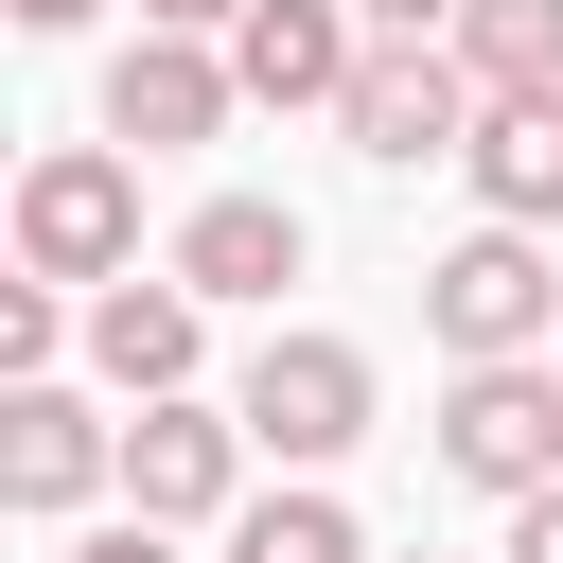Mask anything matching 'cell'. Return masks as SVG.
I'll return each instance as SVG.
<instances>
[{"label": "cell", "mask_w": 563, "mask_h": 563, "mask_svg": "<svg viewBox=\"0 0 563 563\" xmlns=\"http://www.w3.org/2000/svg\"><path fill=\"white\" fill-rule=\"evenodd\" d=\"M264 0H141V35H246Z\"/></svg>", "instance_id": "17"}, {"label": "cell", "mask_w": 563, "mask_h": 563, "mask_svg": "<svg viewBox=\"0 0 563 563\" xmlns=\"http://www.w3.org/2000/svg\"><path fill=\"white\" fill-rule=\"evenodd\" d=\"M457 70H475V106H563V0H475Z\"/></svg>", "instance_id": "13"}, {"label": "cell", "mask_w": 563, "mask_h": 563, "mask_svg": "<svg viewBox=\"0 0 563 563\" xmlns=\"http://www.w3.org/2000/svg\"><path fill=\"white\" fill-rule=\"evenodd\" d=\"M545 369H563V352H545Z\"/></svg>", "instance_id": "21"}, {"label": "cell", "mask_w": 563, "mask_h": 563, "mask_svg": "<svg viewBox=\"0 0 563 563\" xmlns=\"http://www.w3.org/2000/svg\"><path fill=\"white\" fill-rule=\"evenodd\" d=\"M299 264H317V229H299L282 194H211V211L176 229V264H158V282H194V299H282Z\"/></svg>", "instance_id": "11"}, {"label": "cell", "mask_w": 563, "mask_h": 563, "mask_svg": "<svg viewBox=\"0 0 563 563\" xmlns=\"http://www.w3.org/2000/svg\"><path fill=\"white\" fill-rule=\"evenodd\" d=\"M440 475L493 493V510L563 493V369H457L440 387Z\"/></svg>", "instance_id": "3"}, {"label": "cell", "mask_w": 563, "mask_h": 563, "mask_svg": "<svg viewBox=\"0 0 563 563\" xmlns=\"http://www.w3.org/2000/svg\"><path fill=\"white\" fill-rule=\"evenodd\" d=\"M229 563H369V528H352L334 493H264V510L229 528Z\"/></svg>", "instance_id": "14"}, {"label": "cell", "mask_w": 563, "mask_h": 563, "mask_svg": "<svg viewBox=\"0 0 563 563\" xmlns=\"http://www.w3.org/2000/svg\"><path fill=\"white\" fill-rule=\"evenodd\" d=\"M194 352H211V299L194 282H106L88 299V369L123 405H194Z\"/></svg>", "instance_id": "8"}, {"label": "cell", "mask_w": 563, "mask_h": 563, "mask_svg": "<svg viewBox=\"0 0 563 563\" xmlns=\"http://www.w3.org/2000/svg\"><path fill=\"white\" fill-rule=\"evenodd\" d=\"M70 563H176V528H141V510H123V528H88Z\"/></svg>", "instance_id": "18"}, {"label": "cell", "mask_w": 563, "mask_h": 563, "mask_svg": "<svg viewBox=\"0 0 563 563\" xmlns=\"http://www.w3.org/2000/svg\"><path fill=\"white\" fill-rule=\"evenodd\" d=\"M106 475H123V422H88L70 387H0V493H18L35 528H53V510H88Z\"/></svg>", "instance_id": "9"}, {"label": "cell", "mask_w": 563, "mask_h": 563, "mask_svg": "<svg viewBox=\"0 0 563 563\" xmlns=\"http://www.w3.org/2000/svg\"><path fill=\"white\" fill-rule=\"evenodd\" d=\"M70 334H88V317H70L53 282H0V369H18V387H53V352H70Z\"/></svg>", "instance_id": "15"}, {"label": "cell", "mask_w": 563, "mask_h": 563, "mask_svg": "<svg viewBox=\"0 0 563 563\" xmlns=\"http://www.w3.org/2000/svg\"><path fill=\"white\" fill-rule=\"evenodd\" d=\"M352 18H369V53H457L475 0H352Z\"/></svg>", "instance_id": "16"}, {"label": "cell", "mask_w": 563, "mask_h": 563, "mask_svg": "<svg viewBox=\"0 0 563 563\" xmlns=\"http://www.w3.org/2000/svg\"><path fill=\"white\" fill-rule=\"evenodd\" d=\"M475 211L493 229H563V106H475Z\"/></svg>", "instance_id": "12"}, {"label": "cell", "mask_w": 563, "mask_h": 563, "mask_svg": "<svg viewBox=\"0 0 563 563\" xmlns=\"http://www.w3.org/2000/svg\"><path fill=\"white\" fill-rule=\"evenodd\" d=\"M18 282H53V299H70V282H88V299L141 282V158H123V141H53V158L18 176Z\"/></svg>", "instance_id": "1"}, {"label": "cell", "mask_w": 563, "mask_h": 563, "mask_svg": "<svg viewBox=\"0 0 563 563\" xmlns=\"http://www.w3.org/2000/svg\"><path fill=\"white\" fill-rule=\"evenodd\" d=\"M229 106H246V70H229L211 35H123V53H106V141H141V158L211 141Z\"/></svg>", "instance_id": "6"}, {"label": "cell", "mask_w": 563, "mask_h": 563, "mask_svg": "<svg viewBox=\"0 0 563 563\" xmlns=\"http://www.w3.org/2000/svg\"><path fill=\"white\" fill-rule=\"evenodd\" d=\"M334 123H352V158H387V176H422V158H475V70H457V53H369Z\"/></svg>", "instance_id": "7"}, {"label": "cell", "mask_w": 563, "mask_h": 563, "mask_svg": "<svg viewBox=\"0 0 563 563\" xmlns=\"http://www.w3.org/2000/svg\"><path fill=\"white\" fill-rule=\"evenodd\" d=\"M422 334H440L457 369H545V352H563V264H545V229L440 246V264H422Z\"/></svg>", "instance_id": "2"}, {"label": "cell", "mask_w": 563, "mask_h": 563, "mask_svg": "<svg viewBox=\"0 0 563 563\" xmlns=\"http://www.w3.org/2000/svg\"><path fill=\"white\" fill-rule=\"evenodd\" d=\"M70 18H106V0H18V35H70Z\"/></svg>", "instance_id": "20"}, {"label": "cell", "mask_w": 563, "mask_h": 563, "mask_svg": "<svg viewBox=\"0 0 563 563\" xmlns=\"http://www.w3.org/2000/svg\"><path fill=\"white\" fill-rule=\"evenodd\" d=\"M229 70H246V106H352L369 18H352V0H264V18L229 35Z\"/></svg>", "instance_id": "10"}, {"label": "cell", "mask_w": 563, "mask_h": 563, "mask_svg": "<svg viewBox=\"0 0 563 563\" xmlns=\"http://www.w3.org/2000/svg\"><path fill=\"white\" fill-rule=\"evenodd\" d=\"M123 510L141 528H246V422L229 405H141L123 422Z\"/></svg>", "instance_id": "5"}, {"label": "cell", "mask_w": 563, "mask_h": 563, "mask_svg": "<svg viewBox=\"0 0 563 563\" xmlns=\"http://www.w3.org/2000/svg\"><path fill=\"white\" fill-rule=\"evenodd\" d=\"M229 422H246L264 457H299V475H317V457H352V440H369V352H352V334H264V352H246V387H229Z\"/></svg>", "instance_id": "4"}, {"label": "cell", "mask_w": 563, "mask_h": 563, "mask_svg": "<svg viewBox=\"0 0 563 563\" xmlns=\"http://www.w3.org/2000/svg\"><path fill=\"white\" fill-rule=\"evenodd\" d=\"M493 563H563V493H528V510H510V545H493Z\"/></svg>", "instance_id": "19"}]
</instances>
